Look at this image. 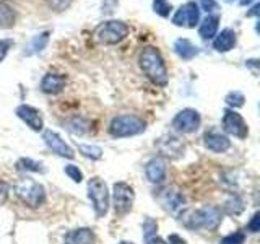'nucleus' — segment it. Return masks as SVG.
Instances as JSON below:
<instances>
[{"label": "nucleus", "mask_w": 260, "mask_h": 244, "mask_svg": "<svg viewBox=\"0 0 260 244\" xmlns=\"http://www.w3.org/2000/svg\"><path fill=\"white\" fill-rule=\"evenodd\" d=\"M78 151L83 155L85 158L89 160H100L103 157V148L98 145H86V143H80L78 145Z\"/></svg>", "instance_id": "nucleus-26"}, {"label": "nucleus", "mask_w": 260, "mask_h": 244, "mask_svg": "<svg viewBox=\"0 0 260 244\" xmlns=\"http://www.w3.org/2000/svg\"><path fill=\"white\" fill-rule=\"evenodd\" d=\"M153 10L159 16H162V18H168L171 10H173V7H171L168 0H153Z\"/></svg>", "instance_id": "nucleus-28"}, {"label": "nucleus", "mask_w": 260, "mask_h": 244, "mask_svg": "<svg viewBox=\"0 0 260 244\" xmlns=\"http://www.w3.org/2000/svg\"><path fill=\"white\" fill-rule=\"evenodd\" d=\"M244 101H246V98H244L241 92H231L226 96V103L230 104L231 108H241V106H244Z\"/></svg>", "instance_id": "nucleus-30"}, {"label": "nucleus", "mask_w": 260, "mask_h": 244, "mask_svg": "<svg viewBox=\"0 0 260 244\" xmlns=\"http://www.w3.org/2000/svg\"><path fill=\"white\" fill-rule=\"evenodd\" d=\"M223 130L226 134L238 138H246L249 135V127L239 112L234 109H226L223 114Z\"/></svg>", "instance_id": "nucleus-9"}, {"label": "nucleus", "mask_w": 260, "mask_h": 244, "mask_svg": "<svg viewBox=\"0 0 260 244\" xmlns=\"http://www.w3.org/2000/svg\"><path fill=\"white\" fill-rule=\"evenodd\" d=\"M221 210L215 205H207L197 210H185L181 214V223L189 230H207L213 231L221 225Z\"/></svg>", "instance_id": "nucleus-2"}, {"label": "nucleus", "mask_w": 260, "mask_h": 244, "mask_svg": "<svg viewBox=\"0 0 260 244\" xmlns=\"http://www.w3.org/2000/svg\"><path fill=\"white\" fill-rule=\"evenodd\" d=\"M16 116H18L31 130H35V132H41V130L44 129V120H43V116H41V112L29 104L18 106V108H16Z\"/></svg>", "instance_id": "nucleus-12"}, {"label": "nucleus", "mask_w": 260, "mask_h": 244, "mask_svg": "<svg viewBox=\"0 0 260 244\" xmlns=\"http://www.w3.org/2000/svg\"><path fill=\"white\" fill-rule=\"evenodd\" d=\"M203 143H205V146L210 151H215V153H224L226 150H230V146H231L230 138L221 132H215V130H211V132H207L203 135Z\"/></svg>", "instance_id": "nucleus-15"}, {"label": "nucleus", "mask_w": 260, "mask_h": 244, "mask_svg": "<svg viewBox=\"0 0 260 244\" xmlns=\"http://www.w3.org/2000/svg\"><path fill=\"white\" fill-rule=\"evenodd\" d=\"M67 85V77L62 73H46L41 80V92L46 95H59Z\"/></svg>", "instance_id": "nucleus-13"}, {"label": "nucleus", "mask_w": 260, "mask_h": 244, "mask_svg": "<svg viewBox=\"0 0 260 244\" xmlns=\"http://www.w3.org/2000/svg\"><path fill=\"white\" fill-rule=\"evenodd\" d=\"M168 244H187V242H185L179 234H169Z\"/></svg>", "instance_id": "nucleus-38"}, {"label": "nucleus", "mask_w": 260, "mask_h": 244, "mask_svg": "<svg viewBox=\"0 0 260 244\" xmlns=\"http://www.w3.org/2000/svg\"><path fill=\"white\" fill-rule=\"evenodd\" d=\"M146 244H168L162 238H159V236H151V238L146 239Z\"/></svg>", "instance_id": "nucleus-39"}, {"label": "nucleus", "mask_w": 260, "mask_h": 244, "mask_svg": "<svg viewBox=\"0 0 260 244\" xmlns=\"http://www.w3.org/2000/svg\"><path fill=\"white\" fill-rule=\"evenodd\" d=\"M16 169L28 171V173H46V168L43 166V163H38L31 158H20L16 161Z\"/></svg>", "instance_id": "nucleus-23"}, {"label": "nucleus", "mask_w": 260, "mask_h": 244, "mask_svg": "<svg viewBox=\"0 0 260 244\" xmlns=\"http://www.w3.org/2000/svg\"><path fill=\"white\" fill-rule=\"evenodd\" d=\"M145 174L146 179L153 184H161L166 179V163L161 157H156L150 160L145 166Z\"/></svg>", "instance_id": "nucleus-14"}, {"label": "nucleus", "mask_w": 260, "mask_h": 244, "mask_svg": "<svg viewBox=\"0 0 260 244\" xmlns=\"http://www.w3.org/2000/svg\"><path fill=\"white\" fill-rule=\"evenodd\" d=\"M88 199L91 202L96 217H104L109 210L111 195L108 191V186L101 177H91L88 181Z\"/></svg>", "instance_id": "nucleus-5"}, {"label": "nucleus", "mask_w": 260, "mask_h": 244, "mask_svg": "<svg viewBox=\"0 0 260 244\" xmlns=\"http://www.w3.org/2000/svg\"><path fill=\"white\" fill-rule=\"evenodd\" d=\"M159 200L162 203V207H165L168 211H176V210H179V208L184 205V202H185L182 192L174 189V187H168V189L162 191Z\"/></svg>", "instance_id": "nucleus-16"}, {"label": "nucleus", "mask_w": 260, "mask_h": 244, "mask_svg": "<svg viewBox=\"0 0 260 244\" xmlns=\"http://www.w3.org/2000/svg\"><path fill=\"white\" fill-rule=\"evenodd\" d=\"M8 186L5 184V182H2L0 181V205H2V203H5V200H7V197H8Z\"/></svg>", "instance_id": "nucleus-37"}, {"label": "nucleus", "mask_w": 260, "mask_h": 244, "mask_svg": "<svg viewBox=\"0 0 260 244\" xmlns=\"http://www.w3.org/2000/svg\"><path fill=\"white\" fill-rule=\"evenodd\" d=\"M43 140L46 142V145L49 146V148H51L55 155H59V157L69 158V160H72L73 157H75V151H73L72 146L65 142L59 134L54 132V130H44Z\"/></svg>", "instance_id": "nucleus-11"}, {"label": "nucleus", "mask_w": 260, "mask_h": 244, "mask_svg": "<svg viewBox=\"0 0 260 244\" xmlns=\"http://www.w3.org/2000/svg\"><path fill=\"white\" fill-rule=\"evenodd\" d=\"M134 200H135V192L130 184L119 181L112 186V205H114V211L117 215L128 214L134 207Z\"/></svg>", "instance_id": "nucleus-7"}, {"label": "nucleus", "mask_w": 260, "mask_h": 244, "mask_svg": "<svg viewBox=\"0 0 260 244\" xmlns=\"http://www.w3.org/2000/svg\"><path fill=\"white\" fill-rule=\"evenodd\" d=\"M174 52L181 57L182 60H190L199 54V47L192 44L189 39H177L174 43Z\"/></svg>", "instance_id": "nucleus-19"}, {"label": "nucleus", "mask_w": 260, "mask_h": 244, "mask_svg": "<svg viewBox=\"0 0 260 244\" xmlns=\"http://www.w3.org/2000/svg\"><path fill=\"white\" fill-rule=\"evenodd\" d=\"M246 241V234L242 231H234L231 234L224 236V238L219 241V244H244Z\"/></svg>", "instance_id": "nucleus-31"}, {"label": "nucleus", "mask_w": 260, "mask_h": 244, "mask_svg": "<svg viewBox=\"0 0 260 244\" xmlns=\"http://www.w3.org/2000/svg\"><path fill=\"white\" fill-rule=\"evenodd\" d=\"M218 26H219V15H208L207 18L200 23L199 35L203 39H211L216 36Z\"/></svg>", "instance_id": "nucleus-20"}, {"label": "nucleus", "mask_w": 260, "mask_h": 244, "mask_svg": "<svg viewBox=\"0 0 260 244\" xmlns=\"http://www.w3.org/2000/svg\"><path fill=\"white\" fill-rule=\"evenodd\" d=\"M15 194L24 205L29 208H38L46 202V189L32 179H23L15 186Z\"/></svg>", "instance_id": "nucleus-4"}, {"label": "nucleus", "mask_w": 260, "mask_h": 244, "mask_svg": "<svg viewBox=\"0 0 260 244\" xmlns=\"http://www.w3.org/2000/svg\"><path fill=\"white\" fill-rule=\"evenodd\" d=\"M146 124L145 120L140 119L134 114H122V116H116L109 124V134L114 138H125V137H134L140 135L145 132Z\"/></svg>", "instance_id": "nucleus-3"}, {"label": "nucleus", "mask_w": 260, "mask_h": 244, "mask_svg": "<svg viewBox=\"0 0 260 244\" xmlns=\"http://www.w3.org/2000/svg\"><path fill=\"white\" fill-rule=\"evenodd\" d=\"M247 230L250 233H258L260 231V214H258V211H255L254 217L250 218V222L247 225Z\"/></svg>", "instance_id": "nucleus-35"}, {"label": "nucleus", "mask_w": 260, "mask_h": 244, "mask_svg": "<svg viewBox=\"0 0 260 244\" xmlns=\"http://www.w3.org/2000/svg\"><path fill=\"white\" fill-rule=\"evenodd\" d=\"M142 230H143V236H145V239H148L151 238V236H156V230H158V223L154 222L153 218H145V222H143V226H142Z\"/></svg>", "instance_id": "nucleus-29"}, {"label": "nucleus", "mask_w": 260, "mask_h": 244, "mask_svg": "<svg viewBox=\"0 0 260 244\" xmlns=\"http://www.w3.org/2000/svg\"><path fill=\"white\" fill-rule=\"evenodd\" d=\"M236 33L231 28H224L213 39V49L216 52H228L236 46Z\"/></svg>", "instance_id": "nucleus-17"}, {"label": "nucleus", "mask_w": 260, "mask_h": 244, "mask_svg": "<svg viewBox=\"0 0 260 244\" xmlns=\"http://www.w3.org/2000/svg\"><path fill=\"white\" fill-rule=\"evenodd\" d=\"M199 21H200V10H199V5L195 2H187L185 5L179 8L176 15L173 16V23L176 26L195 28L199 24Z\"/></svg>", "instance_id": "nucleus-10"}, {"label": "nucleus", "mask_w": 260, "mask_h": 244, "mask_svg": "<svg viewBox=\"0 0 260 244\" xmlns=\"http://www.w3.org/2000/svg\"><path fill=\"white\" fill-rule=\"evenodd\" d=\"M159 146H161V151H162V155L165 157H176V155H173V153H179V151H176L174 150V146H182L181 143H179V140L176 137H165V138H161V143H159ZM181 155V153H179Z\"/></svg>", "instance_id": "nucleus-25"}, {"label": "nucleus", "mask_w": 260, "mask_h": 244, "mask_svg": "<svg viewBox=\"0 0 260 244\" xmlns=\"http://www.w3.org/2000/svg\"><path fill=\"white\" fill-rule=\"evenodd\" d=\"M117 244H134V242H130V241H120V242H117Z\"/></svg>", "instance_id": "nucleus-40"}, {"label": "nucleus", "mask_w": 260, "mask_h": 244, "mask_svg": "<svg viewBox=\"0 0 260 244\" xmlns=\"http://www.w3.org/2000/svg\"><path fill=\"white\" fill-rule=\"evenodd\" d=\"M224 2H233V0H224Z\"/></svg>", "instance_id": "nucleus-41"}, {"label": "nucleus", "mask_w": 260, "mask_h": 244, "mask_svg": "<svg viewBox=\"0 0 260 244\" xmlns=\"http://www.w3.org/2000/svg\"><path fill=\"white\" fill-rule=\"evenodd\" d=\"M202 124V117L199 111H195L192 108H185L182 111H179L173 122H171V126L179 134H192L195 130H199Z\"/></svg>", "instance_id": "nucleus-8"}, {"label": "nucleus", "mask_w": 260, "mask_h": 244, "mask_svg": "<svg viewBox=\"0 0 260 244\" xmlns=\"http://www.w3.org/2000/svg\"><path fill=\"white\" fill-rule=\"evenodd\" d=\"M65 174H67L73 182H81L83 181V173H81V169L75 165H67L65 166Z\"/></svg>", "instance_id": "nucleus-32"}, {"label": "nucleus", "mask_w": 260, "mask_h": 244, "mask_svg": "<svg viewBox=\"0 0 260 244\" xmlns=\"http://www.w3.org/2000/svg\"><path fill=\"white\" fill-rule=\"evenodd\" d=\"M138 65H140L145 77L148 78L153 85L161 86V88L168 85V80H169L168 69L161 57V52L156 47H151V46L145 47L140 52V55H138Z\"/></svg>", "instance_id": "nucleus-1"}, {"label": "nucleus", "mask_w": 260, "mask_h": 244, "mask_svg": "<svg viewBox=\"0 0 260 244\" xmlns=\"http://www.w3.org/2000/svg\"><path fill=\"white\" fill-rule=\"evenodd\" d=\"M13 46L12 39H0V62L5 59V55L10 51V47Z\"/></svg>", "instance_id": "nucleus-34"}, {"label": "nucleus", "mask_w": 260, "mask_h": 244, "mask_svg": "<svg viewBox=\"0 0 260 244\" xmlns=\"http://www.w3.org/2000/svg\"><path fill=\"white\" fill-rule=\"evenodd\" d=\"M224 210L228 211V214H231V215L241 214V211L244 210V202H242V199L238 197V195H233V197L224 203Z\"/></svg>", "instance_id": "nucleus-27"}, {"label": "nucleus", "mask_w": 260, "mask_h": 244, "mask_svg": "<svg viewBox=\"0 0 260 244\" xmlns=\"http://www.w3.org/2000/svg\"><path fill=\"white\" fill-rule=\"evenodd\" d=\"M67 130L73 135H85L89 130V122L80 116H73L67 120Z\"/></svg>", "instance_id": "nucleus-22"}, {"label": "nucleus", "mask_w": 260, "mask_h": 244, "mask_svg": "<svg viewBox=\"0 0 260 244\" xmlns=\"http://www.w3.org/2000/svg\"><path fill=\"white\" fill-rule=\"evenodd\" d=\"M13 23H15V10L8 4L0 2V26L10 28Z\"/></svg>", "instance_id": "nucleus-24"}, {"label": "nucleus", "mask_w": 260, "mask_h": 244, "mask_svg": "<svg viewBox=\"0 0 260 244\" xmlns=\"http://www.w3.org/2000/svg\"><path fill=\"white\" fill-rule=\"evenodd\" d=\"M47 43H49V33L44 31V33H41V35L35 36L29 41L24 54H26V55H35V54L43 52L44 49H46V46H47Z\"/></svg>", "instance_id": "nucleus-21"}, {"label": "nucleus", "mask_w": 260, "mask_h": 244, "mask_svg": "<svg viewBox=\"0 0 260 244\" xmlns=\"http://www.w3.org/2000/svg\"><path fill=\"white\" fill-rule=\"evenodd\" d=\"M199 2H200L202 10H205L207 13L213 12L216 8V0H199Z\"/></svg>", "instance_id": "nucleus-36"}, {"label": "nucleus", "mask_w": 260, "mask_h": 244, "mask_svg": "<svg viewBox=\"0 0 260 244\" xmlns=\"http://www.w3.org/2000/svg\"><path fill=\"white\" fill-rule=\"evenodd\" d=\"M63 244H94V233L89 228H77L65 234Z\"/></svg>", "instance_id": "nucleus-18"}, {"label": "nucleus", "mask_w": 260, "mask_h": 244, "mask_svg": "<svg viewBox=\"0 0 260 244\" xmlns=\"http://www.w3.org/2000/svg\"><path fill=\"white\" fill-rule=\"evenodd\" d=\"M130 33L128 24L119 20L106 21L98 26L94 31V39L101 44H119L120 41H124Z\"/></svg>", "instance_id": "nucleus-6"}, {"label": "nucleus", "mask_w": 260, "mask_h": 244, "mask_svg": "<svg viewBox=\"0 0 260 244\" xmlns=\"http://www.w3.org/2000/svg\"><path fill=\"white\" fill-rule=\"evenodd\" d=\"M46 2L54 12H63L72 5L73 0H46Z\"/></svg>", "instance_id": "nucleus-33"}]
</instances>
